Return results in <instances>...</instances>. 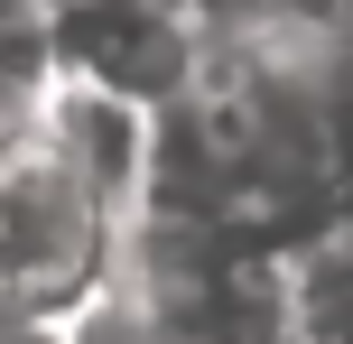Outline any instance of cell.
<instances>
[{
    "label": "cell",
    "instance_id": "1",
    "mask_svg": "<svg viewBox=\"0 0 353 344\" xmlns=\"http://www.w3.org/2000/svg\"><path fill=\"white\" fill-rule=\"evenodd\" d=\"M112 252H121V223L65 177L47 140L0 159V316L56 326L74 298L112 279Z\"/></svg>",
    "mask_w": 353,
    "mask_h": 344
},
{
    "label": "cell",
    "instance_id": "2",
    "mask_svg": "<svg viewBox=\"0 0 353 344\" xmlns=\"http://www.w3.org/2000/svg\"><path fill=\"white\" fill-rule=\"evenodd\" d=\"M37 140L65 159V177L84 186L112 223L140 214V186H149V112L140 103L56 74V84H47V112H37Z\"/></svg>",
    "mask_w": 353,
    "mask_h": 344
}]
</instances>
